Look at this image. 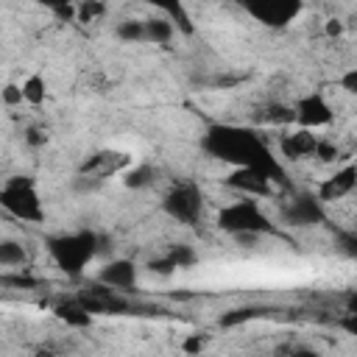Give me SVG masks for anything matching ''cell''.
<instances>
[{
	"mask_svg": "<svg viewBox=\"0 0 357 357\" xmlns=\"http://www.w3.org/2000/svg\"><path fill=\"white\" fill-rule=\"evenodd\" d=\"M201 151L229 167H254L271 176L279 187H287V170L271 142L251 126L240 123H209L201 134Z\"/></svg>",
	"mask_w": 357,
	"mask_h": 357,
	"instance_id": "cell-1",
	"label": "cell"
},
{
	"mask_svg": "<svg viewBox=\"0 0 357 357\" xmlns=\"http://www.w3.org/2000/svg\"><path fill=\"white\" fill-rule=\"evenodd\" d=\"M45 251L67 279H81L86 268L106 251V237L95 229H73L45 237Z\"/></svg>",
	"mask_w": 357,
	"mask_h": 357,
	"instance_id": "cell-2",
	"label": "cell"
},
{
	"mask_svg": "<svg viewBox=\"0 0 357 357\" xmlns=\"http://www.w3.org/2000/svg\"><path fill=\"white\" fill-rule=\"evenodd\" d=\"M215 226L229 237H262V234H279L276 220L262 209L259 198L240 195L231 204H223L215 215Z\"/></svg>",
	"mask_w": 357,
	"mask_h": 357,
	"instance_id": "cell-3",
	"label": "cell"
},
{
	"mask_svg": "<svg viewBox=\"0 0 357 357\" xmlns=\"http://www.w3.org/2000/svg\"><path fill=\"white\" fill-rule=\"evenodd\" d=\"M0 206L22 223H45V204L33 176H8L0 187Z\"/></svg>",
	"mask_w": 357,
	"mask_h": 357,
	"instance_id": "cell-4",
	"label": "cell"
},
{
	"mask_svg": "<svg viewBox=\"0 0 357 357\" xmlns=\"http://www.w3.org/2000/svg\"><path fill=\"white\" fill-rule=\"evenodd\" d=\"M162 212L181 223V226H195L204 218V192L195 181H176L165 195H162Z\"/></svg>",
	"mask_w": 357,
	"mask_h": 357,
	"instance_id": "cell-5",
	"label": "cell"
},
{
	"mask_svg": "<svg viewBox=\"0 0 357 357\" xmlns=\"http://www.w3.org/2000/svg\"><path fill=\"white\" fill-rule=\"evenodd\" d=\"M237 3L254 22L271 31L287 28L304 11V0H237Z\"/></svg>",
	"mask_w": 357,
	"mask_h": 357,
	"instance_id": "cell-6",
	"label": "cell"
},
{
	"mask_svg": "<svg viewBox=\"0 0 357 357\" xmlns=\"http://www.w3.org/2000/svg\"><path fill=\"white\" fill-rule=\"evenodd\" d=\"M279 220L290 229H310V226H321L326 220L324 212V201L315 192H296L279 212Z\"/></svg>",
	"mask_w": 357,
	"mask_h": 357,
	"instance_id": "cell-7",
	"label": "cell"
},
{
	"mask_svg": "<svg viewBox=\"0 0 357 357\" xmlns=\"http://www.w3.org/2000/svg\"><path fill=\"white\" fill-rule=\"evenodd\" d=\"M131 165H134V156H131V153L117 151V148H100V151H95L92 156H86V159L78 165V173L106 181V178H112V176H123Z\"/></svg>",
	"mask_w": 357,
	"mask_h": 357,
	"instance_id": "cell-8",
	"label": "cell"
},
{
	"mask_svg": "<svg viewBox=\"0 0 357 357\" xmlns=\"http://www.w3.org/2000/svg\"><path fill=\"white\" fill-rule=\"evenodd\" d=\"M220 184L226 190L237 192V195H251V198H259V201L262 198H271L273 195V187H276V181L271 176H265V173H259L254 167H231L220 178Z\"/></svg>",
	"mask_w": 357,
	"mask_h": 357,
	"instance_id": "cell-9",
	"label": "cell"
},
{
	"mask_svg": "<svg viewBox=\"0 0 357 357\" xmlns=\"http://www.w3.org/2000/svg\"><path fill=\"white\" fill-rule=\"evenodd\" d=\"M293 112H296V126L301 128H324L335 120V109L326 100L324 92H307L301 98L293 100Z\"/></svg>",
	"mask_w": 357,
	"mask_h": 357,
	"instance_id": "cell-10",
	"label": "cell"
},
{
	"mask_svg": "<svg viewBox=\"0 0 357 357\" xmlns=\"http://www.w3.org/2000/svg\"><path fill=\"white\" fill-rule=\"evenodd\" d=\"M318 142H321V137L315 134V128L293 126L290 131H284L279 137L276 145H279V156L284 162H304V159H315Z\"/></svg>",
	"mask_w": 357,
	"mask_h": 357,
	"instance_id": "cell-11",
	"label": "cell"
},
{
	"mask_svg": "<svg viewBox=\"0 0 357 357\" xmlns=\"http://www.w3.org/2000/svg\"><path fill=\"white\" fill-rule=\"evenodd\" d=\"M354 190H357V162H346V165L335 167L326 178L318 181L315 195H318L324 204H335V201L349 198Z\"/></svg>",
	"mask_w": 357,
	"mask_h": 357,
	"instance_id": "cell-12",
	"label": "cell"
},
{
	"mask_svg": "<svg viewBox=\"0 0 357 357\" xmlns=\"http://www.w3.org/2000/svg\"><path fill=\"white\" fill-rule=\"evenodd\" d=\"M95 279L103 282V284H109V287H114V290H120V293H128V290H134L137 282H139V268H137V262L128 259V257H114V259H109V262L98 271Z\"/></svg>",
	"mask_w": 357,
	"mask_h": 357,
	"instance_id": "cell-13",
	"label": "cell"
},
{
	"mask_svg": "<svg viewBox=\"0 0 357 357\" xmlns=\"http://www.w3.org/2000/svg\"><path fill=\"white\" fill-rule=\"evenodd\" d=\"M195 262H198L195 248H192V245H187V243H178V245H170L165 254H156V257L148 262V268H151L153 273L170 276V273L181 271V268H192Z\"/></svg>",
	"mask_w": 357,
	"mask_h": 357,
	"instance_id": "cell-14",
	"label": "cell"
},
{
	"mask_svg": "<svg viewBox=\"0 0 357 357\" xmlns=\"http://www.w3.org/2000/svg\"><path fill=\"white\" fill-rule=\"evenodd\" d=\"M137 3H145V6L156 8L159 14L170 17V20L176 22V28H178L184 36H192L195 25H192V17H190V11H187L184 0H137Z\"/></svg>",
	"mask_w": 357,
	"mask_h": 357,
	"instance_id": "cell-15",
	"label": "cell"
},
{
	"mask_svg": "<svg viewBox=\"0 0 357 357\" xmlns=\"http://www.w3.org/2000/svg\"><path fill=\"white\" fill-rule=\"evenodd\" d=\"M53 315L61 321V324H67V326H73V329H86V326H92V312L84 307V301L75 296V298H70V301H61V304H56L53 307Z\"/></svg>",
	"mask_w": 357,
	"mask_h": 357,
	"instance_id": "cell-16",
	"label": "cell"
},
{
	"mask_svg": "<svg viewBox=\"0 0 357 357\" xmlns=\"http://www.w3.org/2000/svg\"><path fill=\"white\" fill-rule=\"evenodd\" d=\"M257 123L262 126H296L293 103H265L257 109Z\"/></svg>",
	"mask_w": 357,
	"mask_h": 357,
	"instance_id": "cell-17",
	"label": "cell"
},
{
	"mask_svg": "<svg viewBox=\"0 0 357 357\" xmlns=\"http://www.w3.org/2000/svg\"><path fill=\"white\" fill-rule=\"evenodd\" d=\"M176 33H178L176 22L165 14L145 20V42H151V45H167V42H173Z\"/></svg>",
	"mask_w": 357,
	"mask_h": 357,
	"instance_id": "cell-18",
	"label": "cell"
},
{
	"mask_svg": "<svg viewBox=\"0 0 357 357\" xmlns=\"http://www.w3.org/2000/svg\"><path fill=\"white\" fill-rule=\"evenodd\" d=\"M123 187L128 190H148L153 181H156V167L148 165V162H134L123 176H120Z\"/></svg>",
	"mask_w": 357,
	"mask_h": 357,
	"instance_id": "cell-19",
	"label": "cell"
},
{
	"mask_svg": "<svg viewBox=\"0 0 357 357\" xmlns=\"http://www.w3.org/2000/svg\"><path fill=\"white\" fill-rule=\"evenodd\" d=\"M265 315H268V310H265V307L243 304V307H231V310H226V312L218 318V324H220L223 329H231V326H243V324L257 321V318H265Z\"/></svg>",
	"mask_w": 357,
	"mask_h": 357,
	"instance_id": "cell-20",
	"label": "cell"
},
{
	"mask_svg": "<svg viewBox=\"0 0 357 357\" xmlns=\"http://www.w3.org/2000/svg\"><path fill=\"white\" fill-rule=\"evenodd\" d=\"M25 262H28V251L22 248L20 240H0V265L3 271H25Z\"/></svg>",
	"mask_w": 357,
	"mask_h": 357,
	"instance_id": "cell-21",
	"label": "cell"
},
{
	"mask_svg": "<svg viewBox=\"0 0 357 357\" xmlns=\"http://www.w3.org/2000/svg\"><path fill=\"white\" fill-rule=\"evenodd\" d=\"M20 86H22V98H25L28 106H42V103L47 100V78H45L42 73L25 75V78L20 81Z\"/></svg>",
	"mask_w": 357,
	"mask_h": 357,
	"instance_id": "cell-22",
	"label": "cell"
},
{
	"mask_svg": "<svg viewBox=\"0 0 357 357\" xmlns=\"http://www.w3.org/2000/svg\"><path fill=\"white\" fill-rule=\"evenodd\" d=\"M114 36L120 42H145V20H120L114 25Z\"/></svg>",
	"mask_w": 357,
	"mask_h": 357,
	"instance_id": "cell-23",
	"label": "cell"
},
{
	"mask_svg": "<svg viewBox=\"0 0 357 357\" xmlns=\"http://www.w3.org/2000/svg\"><path fill=\"white\" fill-rule=\"evenodd\" d=\"M103 14H106V3H103V0H78L75 22L89 25V22H98Z\"/></svg>",
	"mask_w": 357,
	"mask_h": 357,
	"instance_id": "cell-24",
	"label": "cell"
},
{
	"mask_svg": "<svg viewBox=\"0 0 357 357\" xmlns=\"http://www.w3.org/2000/svg\"><path fill=\"white\" fill-rule=\"evenodd\" d=\"M36 6L47 8L56 20L67 22V20H75V8H78V0H33Z\"/></svg>",
	"mask_w": 357,
	"mask_h": 357,
	"instance_id": "cell-25",
	"label": "cell"
},
{
	"mask_svg": "<svg viewBox=\"0 0 357 357\" xmlns=\"http://www.w3.org/2000/svg\"><path fill=\"white\" fill-rule=\"evenodd\" d=\"M0 282L6 284V287H20V290H28V287H36V279L33 276H28V273H11V271H3V276H0Z\"/></svg>",
	"mask_w": 357,
	"mask_h": 357,
	"instance_id": "cell-26",
	"label": "cell"
},
{
	"mask_svg": "<svg viewBox=\"0 0 357 357\" xmlns=\"http://www.w3.org/2000/svg\"><path fill=\"white\" fill-rule=\"evenodd\" d=\"M337 156H340V148H337L332 139H324V137H321L318 151H315V159H318V162H335Z\"/></svg>",
	"mask_w": 357,
	"mask_h": 357,
	"instance_id": "cell-27",
	"label": "cell"
},
{
	"mask_svg": "<svg viewBox=\"0 0 357 357\" xmlns=\"http://www.w3.org/2000/svg\"><path fill=\"white\" fill-rule=\"evenodd\" d=\"M337 86H340L346 95H354V98H357V67H349L346 73H340Z\"/></svg>",
	"mask_w": 357,
	"mask_h": 357,
	"instance_id": "cell-28",
	"label": "cell"
},
{
	"mask_svg": "<svg viewBox=\"0 0 357 357\" xmlns=\"http://www.w3.org/2000/svg\"><path fill=\"white\" fill-rule=\"evenodd\" d=\"M3 103H6V106H22V103H25L22 86H20V84H6V89H3Z\"/></svg>",
	"mask_w": 357,
	"mask_h": 357,
	"instance_id": "cell-29",
	"label": "cell"
},
{
	"mask_svg": "<svg viewBox=\"0 0 357 357\" xmlns=\"http://www.w3.org/2000/svg\"><path fill=\"white\" fill-rule=\"evenodd\" d=\"M204 346H206V337L204 335H190V337L181 340V351H187V354H198Z\"/></svg>",
	"mask_w": 357,
	"mask_h": 357,
	"instance_id": "cell-30",
	"label": "cell"
},
{
	"mask_svg": "<svg viewBox=\"0 0 357 357\" xmlns=\"http://www.w3.org/2000/svg\"><path fill=\"white\" fill-rule=\"evenodd\" d=\"M337 326H340V329H346L349 335H354V337H357V310H346V315L337 321Z\"/></svg>",
	"mask_w": 357,
	"mask_h": 357,
	"instance_id": "cell-31",
	"label": "cell"
},
{
	"mask_svg": "<svg viewBox=\"0 0 357 357\" xmlns=\"http://www.w3.org/2000/svg\"><path fill=\"white\" fill-rule=\"evenodd\" d=\"M25 142L33 145V148H39V145L47 142V134H45L42 128H28V131H25Z\"/></svg>",
	"mask_w": 357,
	"mask_h": 357,
	"instance_id": "cell-32",
	"label": "cell"
},
{
	"mask_svg": "<svg viewBox=\"0 0 357 357\" xmlns=\"http://www.w3.org/2000/svg\"><path fill=\"white\" fill-rule=\"evenodd\" d=\"M324 31H326L329 36H340V33H343V22H340V20H326Z\"/></svg>",
	"mask_w": 357,
	"mask_h": 357,
	"instance_id": "cell-33",
	"label": "cell"
},
{
	"mask_svg": "<svg viewBox=\"0 0 357 357\" xmlns=\"http://www.w3.org/2000/svg\"><path fill=\"white\" fill-rule=\"evenodd\" d=\"M343 245H346V251H349L351 257H357V234H346V237H343Z\"/></svg>",
	"mask_w": 357,
	"mask_h": 357,
	"instance_id": "cell-34",
	"label": "cell"
}]
</instances>
